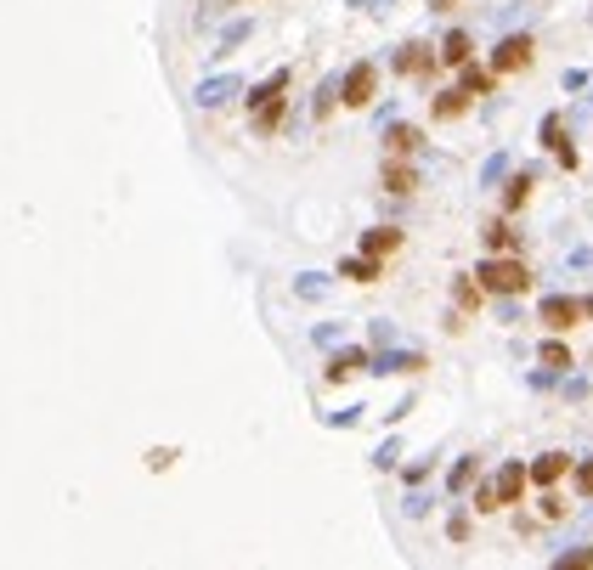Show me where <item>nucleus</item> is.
Returning <instances> with one entry per match:
<instances>
[{
	"label": "nucleus",
	"mask_w": 593,
	"mask_h": 570,
	"mask_svg": "<svg viewBox=\"0 0 593 570\" xmlns=\"http://www.w3.org/2000/svg\"><path fill=\"white\" fill-rule=\"evenodd\" d=\"M328 294V271H300L294 277V300H323Z\"/></svg>",
	"instance_id": "nucleus-27"
},
{
	"label": "nucleus",
	"mask_w": 593,
	"mask_h": 570,
	"mask_svg": "<svg viewBox=\"0 0 593 570\" xmlns=\"http://www.w3.org/2000/svg\"><path fill=\"white\" fill-rule=\"evenodd\" d=\"M288 85H294V68H277V74H266L261 85H249V90H243V102H249V107H261V102H271V97H283Z\"/></svg>",
	"instance_id": "nucleus-14"
},
{
	"label": "nucleus",
	"mask_w": 593,
	"mask_h": 570,
	"mask_svg": "<svg viewBox=\"0 0 593 570\" xmlns=\"http://www.w3.org/2000/svg\"><path fill=\"white\" fill-rule=\"evenodd\" d=\"M243 90H249V85H243L238 74H209V80L192 85V102H198V107H226V102H238Z\"/></svg>",
	"instance_id": "nucleus-3"
},
{
	"label": "nucleus",
	"mask_w": 593,
	"mask_h": 570,
	"mask_svg": "<svg viewBox=\"0 0 593 570\" xmlns=\"http://www.w3.org/2000/svg\"><path fill=\"white\" fill-rule=\"evenodd\" d=\"M542 514L559 519V514H566V497H554V491H549V497H542Z\"/></svg>",
	"instance_id": "nucleus-43"
},
{
	"label": "nucleus",
	"mask_w": 593,
	"mask_h": 570,
	"mask_svg": "<svg viewBox=\"0 0 593 570\" xmlns=\"http://www.w3.org/2000/svg\"><path fill=\"white\" fill-rule=\"evenodd\" d=\"M464 107H469V90H464V85H452V90H435V102H430V119H464Z\"/></svg>",
	"instance_id": "nucleus-17"
},
{
	"label": "nucleus",
	"mask_w": 593,
	"mask_h": 570,
	"mask_svg": "<svg viewBox=\"0 0 593 570\" xmlns=\"http://www.w3.org/2000/svg\"><path fill=\"white\" fill-rule=\"evenodd\" d=\"M407 412H413V395H402V402H395V407L385 412V424H402V418H407Z\"/></svg>",
	"instance_id": "nucleus-42"
},
{
	"label": "nucleus",
	"mask_w": 593,
	"mask_h": 570,
	"mask_svg": "<svg viewBox=\"0 0 593 570\" xmlns=\"http://www.w3.org/2000/svg\"><path fill=\"white\" fill-rule=\"evenodd\" d=\"M503 187H509V192H503V209L514 215V209H520L526 198H531V187H537V169H514V176L503 181Z\"/></svg>",
	"instance_id": "nucleus-20"
},
{
	"label": "nucleus",
	"mask_w": 593,
	"mask_h": 570,
	"mask_svg": "<svg viewBox=\"0 0 593 570\" xmlns=\"http://www.w3.org/2000/svg\"><path fill=\"white\" fill-rule=\"evenodd\" d=\"M345 6H368V0H345Z\"/></svg>",
	"instance_id": "nucleus-48"
},
{
	"label": "nucleus",
	"mask_w": 593,
	"mask_h": 570,
	"mask_svg": "<svg viewBox=\"0 0 593 570\" xmlns=\"http://www.w3.org/2000/svg\"><path fill=\"white\" fill-rule=\"evenodd\" d=\"M283 113H288V97H271V102H261V107H254V130H261V136H271V130L283 125Z\"/></svg>",
	"instance_id": "nucleus-25"
},
{
	"label": "nucleus",
	"mask_w": 593,
	"mask_h": 570,
	"mask_svg": "<svg viewBox=\"0 0 593 570\" xmlns=\"http://www.w3.org/2000/svg\"><path fill=\"white\" fill-rule=\"evenodd\" d=\"M492 80H497V68H475V63L458 68V85L469 90V97H492Z\"/></svg>",
	"instance_id": "nucleus-23"
},
{
	"label": "nucleus",
	"mask_w": 593,
	"mask_h": 570,
	"mask_svg": "<svg viewBox=\"0 0 593 570\" xmlns=\"http://www.w3.org/2000/svg\"><path fill=\"white\" fill-rule=\"evenodd\" d=\"M582 316H588V311H582V294H542V300H537V322H542L549 333H571Z\"/></svg>",
	"instance_id": "nucleus-2"
},
{
	"label": "nucleus",
	"mask_w": 593,
	"mask_h": 570,
	"mask_svg": "<svg viewBox=\"0 0 593 570\" xmlns=\"http://www.w3.org/2000/svg\"><path fill=\"white\" fill-rule=\"evenodd\" d=\"M559 395H566V402H588V395H593V379L588 373H559Z\"/></svg>",
	"instance_id": "nucleus-29"
},
{
	"label": "nucleus",
	"mask_w": 593,
	"mask_h": 570,
	"mask_svg": "<svg viewBox=\"0 0 593 570\" xmlns=\"http://www.w3.org/2000/svg\"><path fill=\"white\" fill-rule=\"evenodd\" d=\"M588 102H593V97H588Z\"/></svg>",
	"instance_id": "nucleus-49"
},
{
	"label": "nucleus",
	"mask_w": 593,
	"mask_h": 570,
	"mask_svg": "<svg viewBox=\"0 0 593 570\" xmlns=\"http://www.w3.org/2000/svg\"><path fill=\"white\" fill-rule=\"evenodd\" d=\"M378 136H385V159H413V152L424 147V130L418 125H402V119H390Z\"/></svg>",
	"instance_id": "nucleus-10"
},
{
	"label": "nucleus",
	"mask_w": 593,
	"mask_h": 570,
	"mask_svg": "<svg viewBox=\"0 0 593 570\" xmlns=\"http://www.w3.org/2000/svg\"><path fill=\"white\" fill-rule=\"evenodd\" d=\"M430 469H435V457H418V464L402 469V480H407V486H424V480H430Z\"/></svg>",
	"instance_id": "nucleus-36"
},
{
	"label": "nucleus",
	"mask_w": 593,
	"mask_h": 570,
	"mask_svg": "<svg viewBox=\"0 0 593 570\" xmlns=\"http://www.w3.org/2000/svg\"><path fill=\"white\" fill-rule=\"evenodd\" d=\"M492 486H497V503H503V508H514V503L526 497V486H531V464H520V457H509V464H497Z\"/></svg>",
	"instance_id": "nucleus-7"
},
{
	"label": "nucleus",
	"mask_w": 593,
	"mask_h": 570,
	"mask_svg": "<svg viewBox=\"0 0 593 570\" xmlns=\"http://www.w3.org/2000/svg\"><path fill=\"white\" fill-rule=\"evenodd\" d=\"M378 187L395 192V198H407L418 187V164L413 159H385V169H378Z\"/></svg>",
	"instance_id": "nucleus-11"
},
{
	"label": "nucleus",
	"mask_w": 593,
	"mask_h": 570,
	"mask_svg": "<svg viewBox=\"0 0 593 570\" xmlns=\"http://www.w3.org/2000/svg\"><path fill=\"white\" fill-rule=\"evenodd\" d=\"M571 469H576V464H571L566 452H542L537 464H531V486H542V491H549V486H559V480H566Z\"/></svg>",
	"instance_id": "nucleus-12"
},
{
	"label": "nucleus",
	"mask_w": 593,
	"mask_h": 570,
	"mask_svg": "<svg viewBox=\"0 0 593 570\" xmlns=\"http://www.w3.org/2000/svg\"><path fill=\"white\" fill-rule=\"evenodd\" d=\"M497 508H503V503H497V486L492 480H475V514H497Z\"/></svg>",
	"instance_id": "nucleus-34"
},
{
	"label": "nucleus",
	"mask_w": 593,
	"mask_h": 570,
	"mask_svg": "<svg viewBox=\"0 0 593 570\" xmlns=\"http://www.w3.org/2000/svg\"><path fill=\"white\" fill-rule=\"evenodd\" d=\"M402 249V232H395V226H368V232H362V254H395Z\"/></svg>",
	"instance_id": "nucleus-16"
},
{
	"label": "nucleus",
	"mask_w": 593,
	"mask_h": 570,
	"mask_svg": "<svg viewBox=\"0 0 593 570\" xmlns=\"http://www.w3.org/2000/svg\"><path fill=\"white\" fill-rule=\"evenodd\" d=\"M435 63H441V45H424V40L395 45V57H390V68H395V74H430Z\"/></svg>",
	"instance_id": "nucleus-8"
},
{
	"label": "nucleus",
	"mask_w": 593,
	"mask_h": 570,
	"mask_svg": "<svg viewBox=\"0 0 593 570\" xmlns=\"http://www.w3.org/2000/svg\"><path fill=\"white\" fill-rule=\"evenodd\" d=\"M362 412H368V407H339V412H323V424H328V429H356Z\"/></svg>",
	"instance_id": "nucleus-33"
},
{
	"label": "nucleus",
	"mask_w": 593,
	"mask_h": 570,
	"mask_svg": "<svg viewBox=\"0 0 593 570\" xmlns=\"http://www.w3.org/2000/svg\"><path fill=\"white\" fill-rule=\"evenodd\" d=\"M430 508H435V503H430V491H418V486H413V491H407V497H402V514H407V519H424V514H430Z\"/></svg>",
	"instance_id": "nucleus-32"
},
{
	"label": "nucleus",
	"mask_w": 593,
	"mask_h": 570,
	"mask_svg": "<svg viewBox=\"0 0 593 570\" xmlns=\"http://www.w3.org/2000/svg\"><path fill=\"white\" fill-rule=\"evenodd\" d=\"M486 254H520V232L509 221H492L486 226Z\"/></svg>",
	"instance_id": "nucleus-19"
},
{
	"label": "nucleus",
	"mask_w": 593,
	"mask_h": 570,
	"mask_svg": "<svg viewBox=\"0 0 593 570\" xmlns=\"http://www.w3.org/2000/svg\"><path fill=\"white\" fill-rule=\"evenodd\" d=\"M390 119H402V113H395V102H378V107H373V125H378V130H385V125H390Z\"/></svg>",
	"instance_id": "nucleus-41"
},
{
	"label": "nucleus",
	"mask_w": 593,
	"mask_h": 570,
	"mask_svg": "<svg viewBox=\"0 0 593 570\" xmlns=\"http://www.w3.org/2000/svg\"><path fill=\"white\" fill-rule=\"evenodd\" d=\"M509 176H514V159H509V152H492V159L480 164V187H503Z\"/></svg>",
	"instance_id": "nucleus-26"
},
{
	"label": "nucleus",
	"mask_w": 593,
	"mask_h": 570,
	"mask_svg": "<svg viewBox=\"0 0 593 570\" xmlns=\"http://www.w3.org/2000/svg\"><path fill=\"white\" fill-rule=\"evenodd\" d=\"M378 97V63H351L345 68V107H373Z\"/></svg>",
	"instance_id": "nucleus-4"
},
{
	"label": "nucleus",
	"mask_w": 593,
	"mask_h": 570,
	"mask_svg": "<svg viewBox=\"0 0 593 570\" xmlns=\"http://www.w3.org/2000/svg\"><path fill=\"white\" fill-rule=\"evenodd\" d=\"M576 491L593 503V457H582V464H576Z\"/></svg>",
	"instance_id": "nucleus-40"
},
{
	"label": "nucleus",
	"mask_w": 593,
	"mask_h": 570,
	"mask_svg": "<svg viewBox=\"0 0 593 570\" xmlns=\"http://www.w3.org/2000/svg\"><path fill=\"white\" fill-rule=\"evenodd\" d=\"M176 457H181V452H176V446H153V452H147V469H153V474H159V469H170V464H176Z\"/></svg>",
	"instance_id": "nucleus-37"
},
{
	"label": "nucleus",
	"mask_w": 593,
	"mask_h": 570,
	"mask_svg": "<svg viewBox=\"0 0 593 570\" xmlns=\"http://www.w3.org/2000/svg\"><path fill=\"white\" fill-rule=\"evenodd\" d=\"M475 474H480V457H475V452H469V457H458V464L447 469V491H452V497H464V491L475 486Z\"/></svg>",
	"instance_id": "nucleus-21"
},
{
	"label": "nucleus",
	"mask_w": 593,
	"mask_h": 570,
	"mask_svg": "<svg viewBox=\"0 0 593 570\" xmlns=\"http://www.w3.org/2000/svg\"><path fill=\"white\" fill-rule=\"evenodd\" d=\"M368 362H373V345H339V350L328 356L323 379H328V384H345L351 373H368Z\"/></svg>",
	"instance_id": "nucleus-5"
},
{
	"label": "nucleus",
	"mask_w": 593,
	"mask_h": 570,
	"mask_svg": "<svg viewBox=\"0 0 593 570\" xmlns=\"http://www.w3.org/2000/svg\"><path fill=\"white\" fill-rule=\"evenodd\" d=\"M441 63L447 68L475 63V40H469V28H447V35H441Z\"/></svg>",
	"instance_id": "nucleus-13"
},
{
	"label": "nucleus",
	"mask_w": 593,
	"mask_h": 570,
	"mask_svg": "<svg viewBox=\"0 0 593 570\" xmlns=\"http://www.w3.org/2000/svg\"><path fill=\"white\" fill-rule=\"evenodd\" d=\"M418 367H430V362L418 356V350H395V345H385V350H373L368 373H373V379H402V373H418Z\"/></svg>",
	"instance_id": "nucleus-6"
},
{
	"label": "nucleus",
	"mask_w": 593,
	"mask_h": 570,
	"mask_svg": "<svg viewBox=\"0 0 593 570\" xmlns=\"http://www.w3.org/2000/svg\"><path fill=\"white\" fill-rule=\"evenodd\" d=\"M582 311H588V316H593V294H582Z\"/></svg>",
	"instance_id": "nucleus-47"
},
{
	"label": "nucleus",
	"mask_w": 593,
	"mask_h": 570,
	"mask_svg": "<svg viewBox=\"0 0 593 570\" xmlns=\"http://www.w3.org/2000/svg\"><path fill=\"white\" fill-rule=\"evenodd\" d=\"M339 277H351V283H378L385 266H378V254H351V260H339Z\"/></svg>",
	"instance_id": "nucleus-18"
},
{
	"label": "nucleus",
	"mask_w": 593,
	"mask_h": 570,
	"mask_svg": "<svg viewBox=\"0 0 593 570\" xmlns=\"http://www.w3.org/2000/svg\"><path fill=\"white\" fill-rule=\"evenodd\" d=\"M566 90H588V74L582 68H566Z\"/></svg>",
	"instance_id": "nucleus-45"
},
{
	"label": "nucleus",
	"mask_w": 593,
	"mask_h": 570,
	"mask_svg": "<svg viewBox=\"0 0 593 570\" xmlns=\"http://www.w3.org/2000/svg\"><path fill=\"white\" fill-rule=\"evenodd\" d=\"M554 159H559V169H576V164H582V159H576V147H571V142H566V147H559V152H554Z\"/></svg>",
	"instance_id": "nucleus-44"
},
{
	"label": "nucleus",
	"mask_w": 593,
	"mask_h": 570,
	"mask_svg": "<svg viewBox=\"0 0 593 570\" xmlns=\"http://www.w3.org/2000/svg\"><path fill=\"white\" fill-rule=\"evenodd\" d=\"M480 277H452V305H458V311H480Z\"/></svg>",
	"instance_id": "nucleus-24"
},
{
	"label": "nucleus",
	"mask_w": 593,
	"mask_h": 570,
	"mask_svg": "<svg viewBox=\"0 0 593 570\" xmlns=\"http://www.w3.org/2000/svg\"><path fill=\"white\" fill-rule=\"evenodd\" d=\"M475 277H480V288L486 294H526L531 288V271H526V260L520 254H486L480 266H475Z\"/></svg>",
	"instance_id": "nucleus-1"
},
{
	"label": "nucleus",
	"mask_w": 593,
	"mask_h": 570,
	"mask_svg": "<svg viewBox=\"0 0 593 570\" xmlns=\"http://www.w3.org/2000/svg\"><path fill=\"white\" fill-rule=\"evenodd\" d=\"M368 345H373V350L395 345V322H390V316H373V322H368Z\"/></svg>",
	"instance_id": "nucleus-31"
},
{
	"label": "nucleus",
	"mask_w": 593,
	"mask_h": 570,
	"mask_svg": "<svg viewBox=\"0 0 593 570\" xmlns=\"http://www.w3.org/2000/svg\"><path fill=\"white\" fill-rule=\"evenodd\" d=\"M311 339H316L323 350H339V328H333V322H316V328H311Z\"/></svg>",
	"instance_id": "nucleus-38"
},
{
	"label": "nucleus",
	"mask_w": 593,
	"mask_h": 570,
	"mask_svg": "<svg viewBox=\"0 0 593 570\" xmlns=\"http://www.w3.org/2000/svg\"><path fill=\"white\" fill-rule=\"evenodd\" d=\"M452 6V0H430V12H447Z\"/></svg>",
	"instance_id": "nucleus-46"
},
{
	"label": "nucleus",
	"mask_w": 593,
	"mask_h": 570,
	"mask_svg": "<svg viewBox=\"0 0 593 570\" xmlns=\"http://www.w3.org/2000/svg\"><path fill=\"white\" fill-rule=\"evenodd\" d=\"M249 35H254V18H232V23L221 28V40H215V57H232Z\"/></svg>",
	"instance_id": "nucleus-22"
},
{
	"label": "nucleus",
	"mask_w": 593,
	"mask_h": 570,
	"mask_svg": "<svg viewBox=\"0 0 593 570\" xmlns=\"http://www.w3.org/2000/svg\"><path fill=\"white\" fill-rule=\"evenodd\" d=\"M537 362H542V367H554V373H571V367H576L571 345H566V339H559V333H549V339H542V345H537Z\"/></svg>",
	"instance_id": "nucleus-15"
},
{
	"label": "nucleus",
	"mask_w": 593,
	"mask_h": 570,
	"mask_svg": "<svg viewBox=\"0 0 593 570\" xmlns=\"http://www.w3.org/2000/svg\"><path fill=\"white\" fill-rule=\"evenodd\" d=\"M492 68L497 74H514V68H531V35H503L492 45Z\"/></svg>",
	"instance_id": "nucleus-9"
},
{
	"label": "nucleus",
	"mask_w": 593,
	"mask_h": 570,
	"mask_svg": "<svg viewBox=\"0 0 593 570\" xmlns=\"http://www.w3.org/2000/svg\"><path fill=\"white\" fill-rule=\"evenodd\" d=\"M469 531H475V526H469V514L458 508V514L447 519V536H452V543H469Z\"/></svg>",
	"instance_id": "nucleus-39"
},
{
	"label": "nucleus",
	"mask_w": 593,
	"mask_h": 570,
	"mask_svg": "<svg viewBox=\"0 0 593 570\" xmlns=\"http://www.w3.org/2000/svg\"><path fill=\"white\" fill-rule=\"evenodd\" d=\"M554 565L566 570V565H593V543H576V548H559L554 553Z\"/></svg>",
	"instance_id": "nucleus-35"
},
{
	"label": "nucleus",
	"mask_w": 593,
	"mask_h": 570,
	"mask_svg": "<svg viewBox=\"0 0 593 570\" xmlns=\"http://www.w3.org/2000/svg\"><path fill=\"white\" fill-rule=\"evenodd\" d=\"M537 142L549 147V152H559V147H566V119H559V113H542V125H537Z\"/></svg>",
	"instance_id": "nucleus-28"
},
{
	"label": "nucleus",
	"mask_w": 593,
	"mask_h": 570,
	"mask_svg": "<svg viewBox=\"0 0 593 570\" xmlns=\"http://www.w3.org/2000/svg\"><path fill=\"white\" fill-rule=\"evenodd\" d=\"M395 464H402V441L385 435V441L373 446V469H395Z\"/></svg>",
	"instance_id": "nucleus-30"
}]
</instances>
